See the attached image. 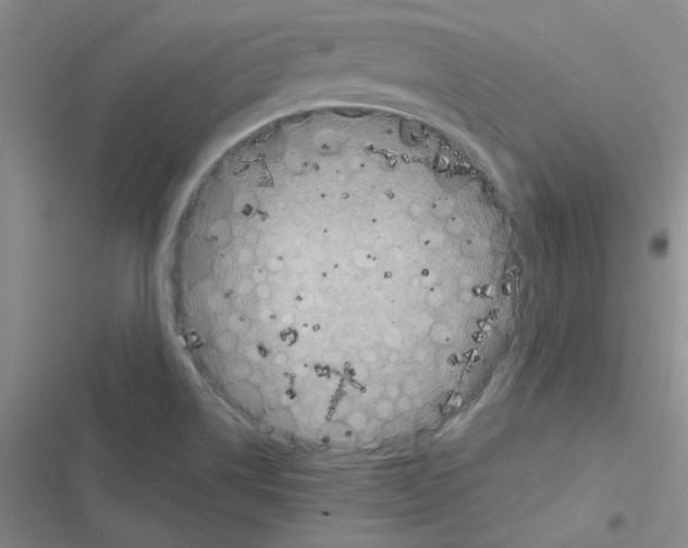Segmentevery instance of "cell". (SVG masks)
<instances>
[{"instance_id":"obj_1","label":"cell","mask_w":688,"mask_h":548,"mask_svg":"<svg viewBox=\"0 0 688 548\" xmlns=\"http://www.w3.org/2000/svg\"><path fill=\"white\" fill-rule=\"evenodd\" d=\"M415 240L409 208L378 176L250 167L187 197L164 283L196 352L257 376L322 368L389 335L398 267Z\"/></svg>"}]
</instances>
